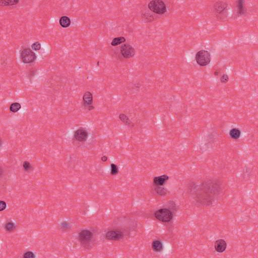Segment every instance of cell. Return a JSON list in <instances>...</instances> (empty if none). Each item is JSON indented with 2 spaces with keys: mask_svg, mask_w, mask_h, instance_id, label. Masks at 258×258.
I'll return each mask as SVG.
<instances>
[{
  "mask_svg": "<svg viewBox=\"0 0 258 258\" xmlns=\"http://www.w3.org/2000/svg\"><path fill=\"white\" fill-rule=\"evenodd\" d=\"M214 11L216 16L219 20L225 21L228 15V5L223 1H218L214 5Z\"/></svg>",
  "mask_w": 258,
  "mask_h": 258,
  "instance_id": "cell-1",
  "label": "cell"
},
{
  "mask_svg": "<svg viewBox=\"0 0 258 258\" xmlns=\"http://www.w3.org/2000/svg\"><path fill=\"white\" fill-rule=\"evenodd\" d=\"M5 228L7 232H13L16 228V225L12 221H9L5 224Z\"/></svg>",
  "mask_w": 258,
  "mask_h": 258,
  "instance_id": "cell-20",
  "label": "cell"
},
{
  "mask_svg": "<svg viewBox=\"0 0 258 258\" xmlns=\"http://www.w3.org/2000/svg\"><path fill=\"white\" fill-rule=\"evenodd\" d=\"M31 48L35 51H39L41 49V45L39 42H35L31 45Z\"/></svg>",
  "mask_w": 258,
  "mask_h": 258,
  "instance_id": "cell-27",
  "label": "cell"
},
{
  "mask_svg": "<svg viewBox=\"0 0 258 258\" xmlns=\"http://www.w3.org/2000/svg\"><path fill=\"white\" fill-rule=\"evenodd\" d=\"M122 55L126 59H130L133 57L135 55V50L133 47L128 43L123 45L120 49Z\"/></svg>",
  "mask_w": 258,
  "mask_h": 258,
  "instance_id": "cell-7",
  "label": "cell"
},
{
  "mask_svg": "<svg viewBox=\"0 0 258 258\" xmlns=\"http://www.w3.org/2000/svg\"><path fill=\"white\" fill-rule=\"evenodd\" d=\"M119 119L121 120V122H122L124 124L129 126L130 127H133L134 124L132 122L130 119H129V117L127 115L124 114V113H121L119 115Z\"/></svg>",
  "mask_w": 258,
  "mask_h": 258,
  "instance_id": "cell-13",
  "label": "cell"
},
{
  "mask_svg": "<svg viewBox=\"0 0 258 258\" xmlns=\"http://www.w3.org/2000/svg\"><path fill=\"white\" fill-rule=\"evenodd\" d=\"M119 172L118 167L116 164L112 163L111 164V175L115 176L118 174Z\"/></svg>",
  "mask_w": 258,
  "mask_h": 258,
  "instance_id": "cell-23",
  "label": "cell"
},
{
  "mask_svg": "<svg viewBox=\"0 0 258 258\" xmlns=\"http://www.w3.org/2000/svg\"><path fill=\"white\" fill-rule=\"evenodd\" d=\"M61 227L63 230H68L70 228V224L67 221H63L61 223Z\"/></svg>",
  "mask_w": 258,
  "mask_h": 258,
  "instance_id": "cell-28",
  "label": "cell"
},
{
  "mask_svg": "<svg viewBox=\"0 0 258 258\" xmlns=\"http://www.w3.org/2000/svg\"><path fill=\"white\" fill-rule=\"evenodd\" d=\"M219 71L218 70H216L215 72H214V75H215V76H218V75H219Z\"/></svg>",
  "mask_w": 258,
  "mask_h": 258,
  "instance_id": "cell-31",
  "label": "cell"
},
{
  "mask_svg": "<svg viewBox=\"0 0 258 258\" xmlns=\"http://www.w3.org/2000/svg\"><path fill=\"white\" fill-rule=\"evenodd\" d=\"M107 159H108V158H107V156H103V157H101V160H102V161H103V162L107 161Z\"/></svg>",
  "mask_w": 258,
  "mask_h": 258,
  "instance_id": "cell-30",
  "label": "cell"
},
{
  "mask_svg": "<svg viewBox=\"0 0 258 258\" xmlns=\"http://www.w3.org/2000/svg\"><path fill=\"white\" fill-rule=\"evenodd\" d=\"M169 176L166 174L156 176L153 178V183L156 186H162L168 180Z\"/></svg>",
  "mask_w": 258,
  "mask_h": 258,
  "instance_id": "cell-11",
  "label": "cell"
},
{
  "mask_svg": "<svg viewBox=\"0 0 258 258\" xmlns=\"http://www.w3.org/2000/svg\"><path fill=\"white\" fill-rule=\"evenodd\" d=\"M23 169L26 172H29L32 170V166L31 165L30 162L25 161L23 163Z\"/></svg>",
  "mask_w": 258,
  "mask_h": 258,
  "instance_id": "cell-22",
  "label": "cell"
},
{
  "mask_svg": "<svg viewBox=\"0 0 258 258\" xmlns=\"http://www.w3.org/2000/svg\"><path fill=\"white\" fill-rule=\"evenodd\" d=\"M59 24L63 28H67L71 24V20L67 16H62L59 19Z\"/></svg>",
  "mask_w": 258,
  "mask_h": 258,
  "instance_id": "cell-15",
  "label": "cell"
},
{
  "mask_svg": "<svg viewBox=\"0 0 258 258\" xmlns=\"http://www.w3.org/2000/svg\"><path fill=\"white\" fill-rule=\"evenodd\" d=\"M152 248L154 251L156 252H161L163 249V245L162 242L159 240H156L152 243Z\"/></svg>",
  "mask_w": 258,
  "mask_h": 258,
  "instance_id": "cell-14",
  "label": "cell"
},
{
  "mask_svg": "<svg viewBox=\"0 0 258 258\" xmlns=\"http://www.w3.org/2000/svg\"><path fill=\"white\" fill-rule=\"evenodd\" d=\"M1 176H2V175L3 174L2 169V168L1 169Z\"/></svg>",
  "mask_w": 258,
  "mask_h": 258,
  "instance_id": "cell-32",
  "label": "cell"
},
{
  "mask_svg": "<svg viewBox=\"0 0 258 258\" xmlns=\"http://www.w3.org/2000/svg\"><path fill=\"white\" fill-rule=\"evenodd\" d=\"M89 136L87 130L83 127H80L74 132V137L80 142H84L87 140Z\"/></svg>",
  "mask_w": 258,
  "mask_h": 258,
  "instance_id": "cell-6",
  "label": "cell"
},
{
  "mask_svg": "<svg viewBox=\"0 0 258 258\" xmlns=\"http://www.w3.org/2000/svg\"><path fill=\"white\" fill-rule=\"evenodd\" d=\"M230 135L234 139H238L241 136V131L238 128H233L230 131Z\"/></svg>",
  "mask_w": 258,
  "mask_h": 258,
  "instance_id": "cell-16",
  "label": "cell"
},
{
  "mask_svg": "<svg viewBox=\"0 0 258 258\" xmlns=\"http://www.w3.org/2000/svg\"><path fill=\"white\" fill-rule=\"evenodd\" d=\"M124 237L123 232L118 230H113L107 232L105 238L109 240H121Z\"/></svg>",
  "mask_w": 258,
  "mask_h": 258,
  "instance_id": "cell-10",
  "label": "cell"
},
{
  "mask_svg": "<svg viewBox=\"0 0 258 258\" xmlns=\"http://www.w3.org/2000/svg\"><path fill=\"white\" fill-rule=\"evenodd\" d=\"M18 3V0H3L0 2V5L4 6H10L17 4Z\"/></svg>",
  "mask_w": 258,
  "mask_h": 258,
  "instance_id": "cell-18",
  "label": "cell"
},
{
  "mask_svg": "<svg viewBox=\"0 0 258 258\" xmlns=\"http://www.w3.org/2000/svg\"><path fill=\"white\" fill-rule=\"evenodd\" d=\"M7 207L6 203L5 201H1L0 202V211H2L6 209Z\"/></svg>",
  "mask_w": 258,
  "mask_h": 258,
  "instance_id": "cell-29",
  "label": "cell"
},
{
  "mask_svg": "<svg viewBox=\"0 0 258 258\" xmlns=\"http://www.w3.org/2000/svg\"><path fill=\"white\" fill-rule=\"evenodd\" d=\"M21 108V105L19 103H14L11 104L9 109L11 112L15 113L18 111Z\"/></svg>",
  "mask_w": 258,
  "mask_h": 258,
  "instance_id": "cell-21",
  "label": "cell"
},
{
  "mask_svg": "<svg viewBox=\"0 0 258 258\" xmlns=\"http://www.w3.org/2000/svg\"><path fill=\"white\" fill-rule=\"evenodd\" d=\"M92 238L93 234L89 230H83L78 235V239L83 244H88L91 241Z\"/></svg>",
  "mask_w": 258,
  "mask_h": 258,
  "instance_id": "cell-9",
  "label": "cell"
},
{
  "mask_svg": "<svg viewBox=\"0 0 258 258\" xmlns=\"http://www.w3.org/2000/svg\"><path fill=\"white\" fill-rule=\"evenodd\" d=\"M148 7L152 12L157 14H164L166 12V5L161 0H153L148 5Z\"/></svg>",
  "mask_w": 258,
  "mask_h": 258,
  "instance_id": "cell-2",
  "label": "cell"
},
{
  "mask_svg": "<svg viewBox=\"0 0 258 258\" xmlns=\"http://www.w3.org/2000/svg\"><path fill=\"white\" fill-rule=\"evenodd\" d=\"M93 99L92 93L89 91H86L84 93L83 96V104L84 107L89 111L94 109L93 105H92Z\"/></svg>",
  "mask_w": 258,
  "mask_h": 258,
  "instance_id": "cell-8",
  "label": "cell"
},
{
  "mask_svg": "<svg viewBox=\"0 0 258 258\" xmlns=\"http://www.w3.org/2000/svg\"><path fill=\"white\" fill-rule=\"evenodd\" d=\"M20 57L23 63H30L35 61L37 56L30 49L25 48L21 51Z\"/></svg>",
  "mask_w": 258,
  "mask_h": 258,
  "instance_id": "cell-4",
  "label": "cell"
},
{
  "mask_svg": "<svg viewBox=\"0 0 258 258\" xmlns=\"http://www.w3.org/2000/svg\"><path fill=\"white\" fill-rule=\"evenodd\" d=\"M197 63L201 66H206L209 65L211 60V54L206 50H201L196 55Z\"/></svg>",
  "mask_w": 258,
  "mask_h": 258,
  "instance_id": "cell-3",
  "label": "cell"
},
{
  "mask_svg": "<svg viewBox=\"0 0 258 258\" xmlns=\"http://www.w3.org/2000/svg\"><path fill=\"white\" fill-rule=\"evenodd\" d=\"M156 219L162 222H168L172 220L173 215L171 211L167 209H160L154 213Z\"/></svg>",
  "mask_w": 258,
  "mask_h": 258,
  "instance_id": "cell-5",
  "label": "cell"
},
{
  "mask_svg": "<svg viewBox=\"0 0 258 258\" xmlns=\"http://www.w3.org/2000/svg\"><path fill=\"white\" fill-rule=\"evenodd\" d=\"M237 7H238V13L240 15H244L245 13L244 1L240 0V1H237Z\"/></svg>",
  "mask_w": 258,
  "mask_h": 258,
  "instance_id": "cell-19",
  "label": "cell"
},
{
  "mask_svg": "<svg viewBox=\"0 0 258 258\" xmlns=\"http://www.w3.org/2000/svg\"><path fill=\"white\" fill-rule=\"evenodd\" d=\"M220 82L223 84L227 83L229 81V77L228 76V74H223V75L220 77Z\"/></svg>",
  "mask_w": 258,
  "mask_h": 258,
  "instance_id": "cell-26",
  "label": "cell"
},
{
  "mask_svg": "<svg viewBox=\"0 0 258 258\" xmlns=\"http://www.w3.org/2000/svg\"><path fill=\"white\" fill-rule=\"evenodd\" d=\"M126 41V39L125 37L123 36H120V37H115L114 39H113V41L111 43V45L113 47H115L117 45H120L122 43H124Z\"/></svg>",
  "mask_w": 258,
  "mask_h": 258,
  "instance_id": "cell-17",
  "label": "cell"
},
{
  "mask_svg": "<svg viewBox=\"0 0 258 258\" xmlns=\"http://www.w3.org/2000/svg\"><path fill=\"white\" fill-rule=\"evenodd\" d=\"M155 190L156 192L157 193L158 195H165L166 194V190L165 188L162 187H158L155 189Z\"/></svg>",
  "mask_w": 258,
  "mask_h": 258,
  "instance_id": "cell-24",
  "label": "cell"
},
{
  "mask_svg": "<svg viewBox=\"0 0 258 258\" xmlns=\"http://www.w3.org/2000/svg\"><path fill=\"white\" fill-rule=\"evenodd\" d=\"M215 250L218 253H222L225 251V250L227 247V244L224 240H217L215 242L214 244Z\"/></svg>",
  "mask_w": 258,
  "mask_h": 258,
  "instance_id": "cell-12",
  "label": "cell"
},
{
  "mask_svg": "<svg viewBox=\"0 0 258 258\" xmlns=\"http://www.w3.org/2000/svg\"><path fill=\"white\" fill-rule=\"evenodd\" d=\"M35 254L31 251L25 252L23 255V257L24 258H35Z\"/></svg>",
  "mask_w": 258,
  "mask_h": 258,
  "instance_id": "cell-25",
  "label": "cell"
}]
</instances>
